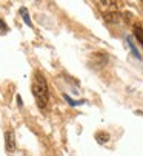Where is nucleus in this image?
Wrapping results in <instances>:
<instances>
[{
  "label": "nucleus",
  "mask_w": 143,
  "mask_h": 156,
  "mask_svg": "<svg viewBox=\"0 0 143 156\" xmlns=\"http://www.w3.org/2000/svg\"><path fill=\"white\" fill-rule=\"evenodd\" d=\"M17 104H19V107H20V108H23V101H22L20 94H17Z\"/></svg>",
  "instance_id": "nucleus-11"
},
{
  "label": "nucleus",
  "mask_w": 143,
  "mask_h": 156,
  "mask_svg": "<svg viewBox=\"0 0 143 156\" xmlns=\"http://www.w3.org/2000/svg\"><path fill=\"white\" fill-rule=\"evenodd\" d=\"M32 94L36 98V102L40 108H45L48 104V99H49V90H48V83L45 76L40 71L34 73V79H32V85H31Z\"/></svg>",
  "instance_id": "nucleus-1"
},
{
  "label": "nucleus",
  "mask_w": 143,
  "mask_h": 156,
  "mask_svg": "<svg viewBox=\"0 0 143 156\" xmlns=\"http://www.w3.org/2000/svg\"><path fill=\"white\" fill-rule=\"evenodd\" d=\"M134 36H135V39L143 45V28H141L140 25H134Z\"/></svg>",
  "instance_id": "nucleus-8"
},
{
  "label": "nucleus",
  "mask_w": 143,
  "mask_h": 156,
  "mask_svg": "<svg viewBox=\"0 0 143 156\" xmlns=\"http://www.w3.org/2000/svg\"><path fill=\"white\" fill-rule=\"evenodd\" d=\"M20 14H22V17H23V22L28 25V27H31L32 28V22H31V19H29V14H28V9L23 6V8H20Z\"/></svg>",
  "instance_id": "nucleus-6"
},
{
  "label": "nucleus",
  "mask_w": 143,
  "mask_h": 156,
  "mask_svg": "<svg viewBox=\"0 0 143 156\" xmlns=\"http://www.w3.org/2000/svg\"><path fill=\"white\" fill-rule=\"evenodd\" d=\"M5 150L8 153H14V150H15V133H14V130H8L5 133Z\"/></svg>",
  "instance_id": "nucleus-3"
},
{
  "label": "nucleus",
  "mask_w": 143,
  "mask_h": 156,
  "mask_svg": "<svg viewBox=\"0 0 143 156\" xmlns=\"http://www.w3.org/2000/svg\"><path fill=\"white\" fill-rule=\"evenodd\" d=\"M95 141L99 144H106V142H109V135L106 131H97L95 133Z\"/></svg>",
  "instance_id": "nucleus-4"
},
{
  "label": "nucleus",
  "mask_w": 143,
  "mask_h": 156,
  "mask_svg": "<svg viewBox=\"0 0 143 156\" xmlns=\"http://www.w3.org/2000/svg\"><path fill=\"white\" fill-rule=\"evenodd\" d=\"M126 42H128V47L131 48V51H132V54H134V56H135V57H137V59L140 60V59H141V56H140V53H138V50L135 48V45H134V42H132V39H131L129 36L126 37Z\"/></svg>",
  "instance_id": "nucleus-7"
},
{
  "label": "nucleus",
  "mask_w": 143,
  "mask_h": 156,
  "mask_svg": "<svg viewBox=\"0 0 143 156\" xmlns=\"http://www.w3.org/2000/svg\"><path fill=\"white\" fill-rule=\"evenodd\" d=\"M108 60H109V57H108V53H103V51H99V53H94V54H91V66H94V68H97V70H100V68H103V66L108 63Z\"/></svg>",
  "instance_id": "nucleus-2"
},
{
  "label": "nucleus",
  "mask_w": 143,
  "mask_h": 156,
  "mask_svg": "<svg viewBox=\"0 0 143 156\" xmlns=\"http://www.w3.org/2000/svg\"><path fill=\"white\" fill-rule=\"evenodd\" d=\"M63 98H65V101H66L71 107H79V105H83V104H85V101H74L73 98H69L66 93L63 94Z\"/></svg>",
  "instance_id": "nucleus-9"
},
{
  "label": "nucleus",
  "mask_w": 143,
  "mask_h": 156,
  "mask_svg": "<svg viewBox=\"0 0 143 156\" xmlns=\"http://www.w3.org/2000/svg\"><path fill=\"white\" fill-rule=\"evenodd\" d=\"M0 28H2V31H8V27L3 23V20H2V19H0Z\"/></svg>",
  "instance_id": "nucleus-10"
},
{
  "label": "nucleus",
  "mask_w": 143,
  "mask_h": 156,
  "mask_svg": "<svg viewBox=\"0 0 143 156\" xmlns=\"http://www.w3.org/2000/svg\"><path fill=\"white\" fill-rule=\"evenodd\" d=\"M120 20V16H118V12H106L105 14V22H108V23H117V22Z\"/></svg>",
  "instance_id": "nucleus-5"
}]
</instances>
